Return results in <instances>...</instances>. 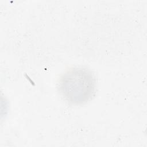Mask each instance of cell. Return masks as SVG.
<instances>
[{
	"label": "cell",
	"mask_w": 147,
	"mask_h": 147,
	"mask_svg": "<svg viewBox=\"0 0 147 147\" xmlns=\"http://www.w3.org/2000/svg\"><path fill=\"white\" fill-rule=\"evenodd\" d=\"M58 88L61 96L68 104L84 105L91 100L95 94L96 79L88 69L74 67L61 76Z\"/></svg>",
	"instance_id": "obj_1"
}]
</instances>
